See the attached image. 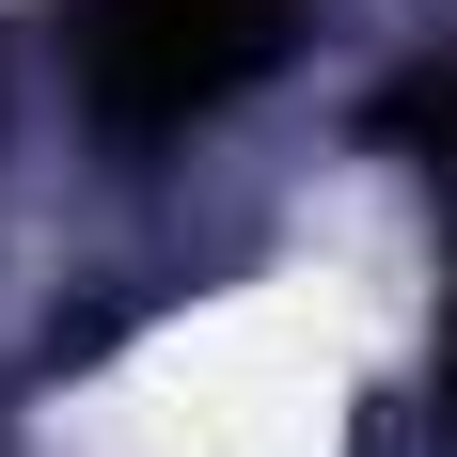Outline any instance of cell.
Listing matches in <instances>:
<instances>
[{"instance_id": "cell-1", "label": "cell", "mask_w": 457, "mask_h": 457, "mask_svg": "<svg viewBox=\"0 0 457 457\" xmlns=\"http://www.w3.org/2000/svg\"><path fill=\"white\" fill-rule=\"evenodd\" d=\"M300 47V0H79V111L111 142H189Z\"/></svg>"}, {"instance_id": "cell-2", "label": "cell", "mask_w": 457, "mask_h": 457, "mask_svg": "<svg viewBox=\"0 0 457 457\" xmlns=\"http://www.w3.org/2000/svg\"><path fill=\"white\" fill-rule=\"evenodd\" d=\"M378 142H395V158L457 205V47H442V63H411V79L378 95Z\"/></svg>"}]
</instances>
